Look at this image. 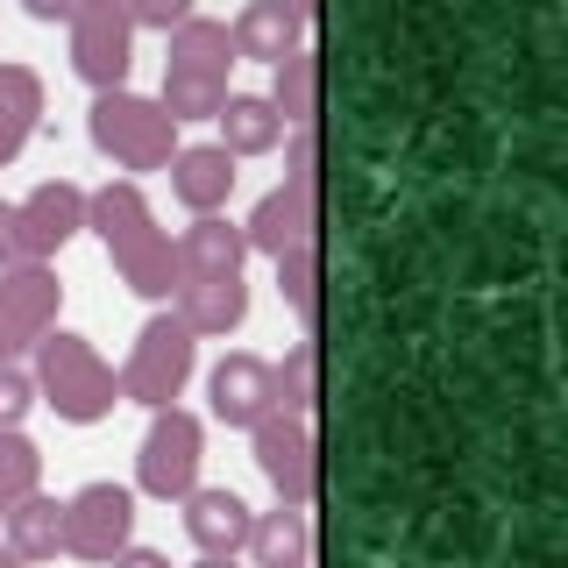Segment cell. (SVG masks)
I'll use <instances>...</instances> for the list:
<instances>
[{"label": "cell", "instance_id": "cell-33", "mask_svg": "<svg viewBox=\"0 0 568 568\" xmlns=\"http://www.w3.org/2000/svg\"><path fill=\"white\" fill-rule=\"evenodd\" d=\"M14 355H22V342H14V334L0 327V363H14Z\"/></svg>", "mask_w": 568, "mask_h": 568}, {"label": "cell", "instance_id": "cell-19", "mask_svg": "<svg viewBox=\"0 0 568 568\" xmlns=\"http://www.w3.org/2000/svg\"><path fill=\"white\" fill-rule=\"evenodd\" d=\"M235 58H256V64H277L292 58L298 43H306V22H298L292 0H248V8L235 14Z\"/></svg>", "mask_w": 568, "mask_h": 568}, {"label": "cell", "instance_id": "cell-18", "mask_svg": "<svg viewBox=\"0 0 568 568\" xmlns=\"http://www.w3.org/2000/svg\"><path fill=\"white\" fill-rule=\"evenodd\" d=\"M0 547H8L22 568L36 561H58L64 555V497H50V490H29L22 505L0 519Z\"/></svg>", "mask_w": 568, "mask_h": 568}, {"label": "cell", "instance_id": "cell-7", "mask_svg": "<svg viewBox=\"0 0 568 568\" xmlns=\"http://www.w3.org/2000/svg\"><path fill=\"white\" fill-rule=\"evenodd\" d=\"M71 36V71H79L93 93H121L135 64V22L121 0H79V14L64 22Z\"/></svg>", "mask_w": 568, "mask_h": 568}, {"label": "cell", "instance_id": "cell-5", "mask_svg": "<svg viewBox=\"0 0 568 568\" xmlns=\"http://www.w3.org/2000/svg\"><path fill=\"white\" fill-rule=\"evenodd\" d=\"M192 369H200V334H192L171 306H156L150 320H142L129 363H121V398L142 405V413H164V405L185 398Z\"/></svg>", "mask_w": 568, "mask_h": 568}, {"label": "cell", "instance_id": "cell-31", "mask_svg": "<svg viewBox=\"0 0 568 568\" xmlns=\"http://www.w3.org/2000/svg\"><path fill=\"white\" fill-rule=\"evenodd\" d=\"M106 568H171V555H156V547H135V540H129Z\"/></svg>", "mask_w": 568, "mask_h": 568}, {"label": "cell", "instance_id": "cell-34", "mask_svg": "<svg viewBox=\"0 0 568 568\" xmlns=\"http://www.w3.org/2000/svg\"><path fill=\"white\" fill-rule=\"evenodd\" d=\"M192 568H235V555H200Z\"/></svg>", "mask_w": 568, "mask_h": 568}, {"label": "cell", "instance_id": "cell-10", "mask_svg": "<svg viewBox=\"0 0 568 568\" xmlns=\"http://www.w3.org/2000/svg\"><path fill=\"white\" fill-rule=\"evenodd\" d=\"M71 235H85V192L71 178H43L29 200H14V248H22V263H58Z\"/></svg>", "mask_w": 568, "mask_h": 568}, {"label": "cell", "instance_id": "cell-17", "mask_svg": "<svg viewBox=\"0 0 568 568\" xmlns=\"http://www.w3.org/2000/svg\"><path fill=\"white\" fill-rule=\"evenodd\" d=\"M178 320H185L200 342H221V334H235L248 320V277H178Z\"/></svg>", "mask_w": 568, "mask_h": 568}, {"label": "cell", "instance_id": "cell-4", "mask_svg": "<svg viewBox=\"0 0 568 568\" xmlns=\"http://www.w3.org/2000/svg\"><path fill=\"white\" fill-rule=\"evenodd\" d=\"M85 135H93V150L121 178L164 171L171 156H178V121L164 114V100H142V93H129V85H121V93H93Z\"/></svg>", "mask_w": 568, "mask_h": 568}, {"label": "cell", "instance_id": "cell-8", "mask_svg": "<svg viewBox=\"0 0 568 568\" xmlns=\"http://www.w3.org/2000/svg\"><path fill=\"white\" fill-rule=\"evenodd\" d=\"M248 448H256V469H263V484L277 490V505H306L313 511V497H320V440H313V426L306 419H256L248 426Z\"/></svg>", "mask_w": 568, "mask_h": 568}, {"label": "cell", "instance_id": "cell-20", "mask_svg": "<svg viewBox=\"0 0 568 568\" xmlns=\"http://www.w3.org/2000/svg\"><path fill=\"white\" fill-rule=\"evenodd\" d=\"M242 555L256 561V568H298V561H313V511L306 505L256 511V519H248Z\"/></svg>", "mask_w": 568, "mask_h": 568}, {"label": "cell", "instance_id": "cell-26", "mask_svg": "<svg viewBox=\"0 0 568 568\" xmlns=\"http://www.w3.org/2000/svg\"><path fill=\"white\" fill-rule=\"evenodd\" d=\"M29 490H43V448H36L29 434H0V519H8Z\"/></svg>", "mask_w": 568, "mask_h": 568}, {"label": "cell", "instance_id": "cell-27", "mask_svg": "<svg viewBox=\"0 0 568 568\" xmlns=\"http://www.w3.org/2000/svg\"><path fill=\"white\" fill-rule=\"evenodd\" d=\"M29 413H36V377L22 363H0V434H22Z\"/></svg>", "mask_w": 568, "mask_h": 568}, {"label": "cell", "instance_id": "cell-16", "mask_svg": "<svg viewBox=\"0 0 568 568\" xmlns=\"http://www.w3.org/2000/svg\"><path fill=\"white\" fill-rule=\"evenodd\" d=\"M164 171H171V192H178L185 213H221L227 192H235V178H242L221 142H178V156Z\"/></svg>", "mask_w": 568, "mask_h": 568}, {"label": "cell", "instance_id": "cell-35", "mask_svg": "<svg viewBox=\"0 0 568 568\" xmlns=\"http://www.w3.org/2000/svg\"><path fill=\"white\" fill-rule=\"evenodd\" d=\"M292 8H298V22H313V14H320V0H292Z\"/></svg>", "mask_w": 568, "mask_h": 568}, {"label": "cell", "instance_id": "cell-29", "mask_svg": "<svg viewBox=\"0 0 568 568\" xmlns=\"http://www.w3.org/2000/svg\"><path fill=\"white\" fill-rule=\"evenodd\" d=\"M121 8H129V22L135 29H178V22H192V14H200V0H121Z\"/></svg>", "mask_w": 568, "mask_h": 568}, {"label": "cell", "instance_id": "cell-24", "mask_svg": "<svg viewBox=\"0 0 568 568\" xmlns=\"http://www.w3.org/2000/svg\"><path fill=\"white\" fill-rule=\"evenodd\" d=\"M271 377H277V413L313 426V413H320V342L313 334L284 348V363H271Z\"/></svg>", "mask_w": 568, "mask_h": 568}, {"label": "cell", "instance_id": "cell-37", "mask_svg": "<svg viewBox=\"0 0 568 568\" xmlns=\"http://www.w3.org/2000/svg\"><path fill=\"white\" fill-rule=\"evenodd\" d=\"M298 568H313V561H298Z\"/></svg>", "mask_w": 568, "mask_h": 568}, {"label": "cell", "instance_id": "cell-1", "mask_svg": "<svg viewBox=\"0 0 568 568\" xmlns=\"http://www.w3.org/2000/svg\"><path fill=\"white\" fill-rule=\"evenodd\" d=\"M85 227L106 242V256H114V271H121V284H129L135 298L171 306L178 248H171L164 227H156V213H150V200H142L135 178H106L100 192H85Z\"/></svg>", "mask_w": 568, "mask_h": 568}, {"label": "cell", "instance_id": "cell-2", "mask_svg": "<svg viewBox=\"0 0 568 568\" xmlns=\"http://www.w3.org/2000/svg\"><path fill=\"white\" fill-rule=\"evenodd\" d=\"M36 405H50L64 426H100L106 413L121 405V377H114V363L85 342V334H71V327H50V334H36Z\"/></svg>", "mask_w": 568, "mask_h": 568}, {"label": "cell", "instance_id": "cell-21", "mask_svg": "<svg viewBox=\"0 0 568 568\" xmlns=\"http://www.w3.org/2000/svg\"><path fill=\"white\" fill-rule=\"evenodd\" d=\"M36 129H43V79H36V64H0V171L29 150Z\"/></svg>", "mask_w": 568, "mask_h": 568}, {"label": "cell", "instance_id": "cell-28", "mask_svg": "<svg viewBox=\"0 0 568 568\" xmlns=\"http://www.w3.org/2000/svg\"><path fill=\"white\" fill-rule=\"evenodd\" d=\"M284 185H320V135L313 129H284Z\"/></svg>", "mask_w": 568, "mask_h": 568}, {"label": "cell", "instance_id": "cell-36", "mask_svg": "<svg viewBox=\"0 0 568 568\" xmlns=\"http://www.w3.org/2000/svg\"><path fill=\"white\" fill-rule=\"evenodd\" d=\"M0 568H22V561H14V555H8V547H0Z\"/></svg>", "mask_w": 568, "mask_h": 568}, {"label": "cell", "instance_id": "cell-23", "mask_svg": "<svg viewBox=\"0 0 568 568\" xmlns=\"http://www.w3.org/2000/svg\"><path fill=\"white\" fill-rule=\"evenodd\" d=\"M284 114V129H313V114H320V50L298 43L292 58H277L271 64V93H263Z\"/></svg>", "mask_w": 568, "mask_h": 568}, {"label": "cell", "instance_id": "cell-15", "mask_svg": "<svg viewBox=\"0 0 568 568\" xmlns=\"http://www.w3.org/2000/svg\"><path fill=\"white\" fill-rule=\"evenodd\" d=\"M171 248H178V277H242L248 263L242 221H227V213H192V227H178Z\"/></svg>", "mask_w": 568, "mask_h": 568}, {"label": "cell", "instance_id": "cell-6", "mask_svg": "<svg viewBox=\"0 0 568 568\" xmlns=\"http://www.w3.org/2000/svg\"><path fill=\"white\" fill-rule=\"evenodd\" d=\"M200 462H206V426L185 413V405H164L150 413V434L135 448V484L150 497L178 505L185 490H200Z\"/></svg>", "mask_w": 568, "mask_h": 568}, {"label": "cell", "instance_id": "cell-12", "mask_svg": "<svg viewBox=\"0 0 568 568\" xmlns=\"http://www.w3.org/2000/svg\"><path fill=\"white\" fill-rule=\"evenodd\" d=\"M242 242H248V256H284V248H298V242H320V200H313V185H271L256 206H248V221H242Z\"/></svg>", "mask_w": 568, "mask_h": 568}, {"label": "cell", "instance_id": "cell-32", "mask_svg": "<svg viewBox=\"0 0 568 568\" xmlns=\"http://www.w3.org/2000/svg\"><path fill=\"white\" fill-rule=\"evenodd\" d=\"M8 263H22V248H14V200H0V271Z\"/></svg>", "mask_w": 568, "mask_h": 568}, {"label": "cell", "instance_id": "cell-9", "mask_svg": "<svg viewBox=\"0 0 568 568\" xmlns=\"http://www.w3.org/2000/svg\"><path fill=\"white\" fill-rule=\"evenodd\" d=\"M129 540H135V490L129 484H85L64 497V555L106 568Z\"/></svg>", "mask_w": 568, "mask_h": 568}, {"label": "cell", "instance_id": "cell-22", "mask_svg": "<svg viewBox=\"0 0 568 568\" xmlns=\"http://www.w3.org/2000/svg\"><path fill=\"white\" fill-rule=\"evenodd\" d=\"M213 121H221V150L235 156V164H242V156H271L284 142V114L263 93H227Z\"/></svg>", "mask_w": 568, "mask_h": 568}, {"label": "cell", "instance_id": "cell-14", "mask_svg": "<svg viewBox=\"0 0 568 568\" xmlns=\"http://www.w3.org/2000/svg\"><path fill=\"white\" fill-rule=\"evenodd\" d=\"M178 505H185V540L200 547V555H242L248 519H256L242 490H227V484H200V490L178 497Z\"/></svg>", "mask_w": 568, "mask_h": 568}, {"label": "cell", "instance_id": "cell-25", "mask_svg": "<svg viewBox=\"0 0 568 568\" xmlns=\"http://www.w3.org/2000/svg\"><path fill=\"white\" fill-rule=\"evenodd\" d=\"M277 298L306 320V334H313V320H320V242H298V248L277 256Z\"/></svg>", "mask_w": 568, "mask_h": 568}, {"label": "cell", "instance_id": "cell-3", "mask_svg": "<svg viewBox=\"0 0 568 568\" xmlns=\"http://www.w3.org/2000/svg\"><path fill=\"white\" fill-rule=\"evenodd\" d=\"M227 71H235V36L213 14H192V22L171 29V58H164V114L185 129V121H213L227 100Z\"/></svg>", "mask_w": 568, "mask_h": 568}, {"label": "cell", "instance_id": "cell-13", "mask_svg": "<svg viewBox=\"0 0 568 568\" xmlns=\"http://www.w3.org/2000/svg\"><path fill=\"white\" fill-rule=\"evenodd\" d=\"M58 306H64L58 263H8V271H0V327H8L22 348L36 334L58 327Z\"/></svg>", "mask_w": 568, "mask_h": 568}, {"label": "cell", "instance_id": "cell-11", "mask_svg": "<svg viewBox=\"0 0 568 568\" xmlns=\"http://www.w3.org/2000/svg\"><path fill=\"white\" fill-rule=\"evenodd\" d=\"M206 405H213V419L221 426H256V419H271L277 413V377H271V363L263 355H248V348H235V355H221V363L206 369Z\"/></svg>", "mask_w": 568, "mask_h": 568}, {"label": "cell", "instance_id": "cell-30", "mask_svg": "<svg viewBox=\"0 0 568 568\" xmlns=\"http://www.w3.org/2000/svg\"><path fill=\"white\" fill-rule=\"evenodd\" d=\"M22 14H29V22H50V29H58V22H71V14H79V0H22Z\"/></svg>", "mask_w": 568, "mask_h": 568}]
</instances>
